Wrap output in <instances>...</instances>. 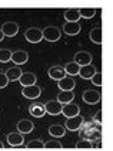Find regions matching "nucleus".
Instances as JSON below:
<instances>
[{"label": "nucleus", "mask_w": 113, "mask_h": 151, "mask_svg": "<svg viewBox=\"0 0 113 151\" xmlns=\"http://www.w3.org/2000/svg\"><path fill=\"white\" fill-rule=\"evenodd\" d=\"M100 134H102V125H99V124H96V122H83L82 124V127L79 128V135L80 138L83 139H89L90 142H93V145H95V142H99L100 141Z\"/></svg>", "instance_id": "1"}, {"label": "nucleus", "mask_w": 113, "mask_h": 151, "mask_svg": "<svg viewBox=\"0 0 113 151\" xmlns=\"http://www.w3.org/2000/svg\"><path fill=\"white\" fill-rule=\"evenodd\" d=\"M42 35H43V39L47 40V42H57L60 40L62 37V30L56 27V26H46L45 29L42 30Z\"/></svg>", "instance_id": "2"}, {"label": "nucleus", "mask_w": 113, "mask_h": 151, "mask_svg": "<svg viewBox=\"0 0 113 151\" xmlns=\"http://www.w3.org/2000/svg\"><path fill=\"white\" fill-rule=\"evenodd\" d=\"M24 37L30 43H40L43 40L42 29H39V27H29L26 30V33H24Z\"/></svg>", "instance_id": "3"}, {"label": "nucleus", "mask_w": 113, "mask_h": 151, "mask_svg": "<svg viewBox=\"0 0 113 151\" xmlns=\"http://www.w3.org/2000/svg\"><path fill=\"white\" fill-rule=\"evenodd\" d=\"M92 53L87 52V50H79L76 52L75 55V63H77L79 66H86V65H90L92 63Z\"/></svg>", "instance_id": "4"}, {"label": "nucleus", "mask_w": 113, "mask_h": 151, "mask_svg": "<svg viewBox=\"0 0 113 151\" xmlns=\"http://www.w3.org/2000/svg\"><path fill=\"white\" fill-rule=\"evenodd\" d=\"M83 122H85V118L82 115L73 116V118H66L65 129H68V131H79V128L82 127Z\"/></svg>", "instance_id": "5"}, {"label": "nucleus", "mask_w": 113, "mask_h": 151, "mask_svg": "<svg viewBox=\"0 0 113 151\" xmlns=\"http://www.w3.org/2000/svg\"><path fill=\"white\" fill-rule=\"evenodd\" d=\"M83 101L87 105H96L100 101V92L96 89H86L83 92Z\"/></svg>", "instance_id": "6"}, {"label": "nucleus", "mask_w": 113, "mask_h": 151, "mask_svg": "<svg viewBox=\"0 0 113 151\" xmlns=\"http://www.w3.org/2000/svg\"><path fill=\"white\" fill-rule=\"evenodd\" d=\"M1 33L3 36H7V37H13L19 33V24L14 23V22H6V23L1 24Z\"/></svg>", "instance_id": "7"}, {"label": "nucleus", "mask_w": 113, "mask_h": 151, "mask_svg": "<svg viewBox=\"0 0 113 151\" xmlns=\"http://www.w3.org/2000/svg\"><path fill=\"white\" fill-rule=\"evenodd\" d=\"M22 95L27 99H37L42 95V88H39L37 85H32V86H26L22 89Z\"/></svg>", "instance_id": "8"}, {"label": "nucleus", "mask_w": 113, "mask_h": 151, "mask_svg": "<svg viewBox=\"0 0 113 151\" xmlns=\"http://www.w3.org/2000/svg\"><path fill=\"white\" fill-rule=\"evenodd\" d=\"M62 106L63 105L60 104L59 101H56V99L47 101L45 104L46 114H49V115H59V114H62Z\"/></svg>", "instance_id": "9"}, {"label": "nucleus", "mask_w": 113, "mask_h": 151, "mask_svg": "<svg viewBox=\"0 0 113 151\" xmlns=\"http://www.w3.org/2000/svg\"><path fill=\"white\" fill-rule=\"evenodd\" d=\"M62 114L66 116V118H73V116L80 115V108H79V105L73 104V102L63 105V106H62Z\"/></svg>", "instance_id": "10"}, {"label": "nucleus", "mask_w": 113, "mask_h": 151, "mask_svg": "<svg viewBox=\"0 0 113 151\" xmlns=\"http://www.w3.org/2000/svg\"><path fill=\"white\" fill-rule=\"evenodd\" d=\"M11 62L17 66L24 65L27 60H29V53L26 50H16V52H11Z\"/></svg>", "instance_id": "11"}, {"label": "nucleus", "mask_w": 113, "mask_h": 151, "mask_svg": "<svg viewBox=\"0 0 113 151\" xmlns=\"http://www.w3.org/2000/svg\"><path fill=\"white\" fill-rule=\"evenodd\" d=\"M80 30H82V26L79 22H66L63 24L62 32H65L68 36H76L80 33Z\"/></svg>", "instance_id": "12"}, {"label": "nucleus", "mask_w": 113, "mask_h": 151, "mask_svg": "<svg viewBox=\"0 0 113 151\" xmlns=\"http://www.w3.org/2000/svg\"><path fill=\"white\" fill-rule=\"evenodd\" d=\"M29 112L30 115L34 118H42L46 115V109H45V104H40V102H33L29 106Z\"/></svg>", "instance_id": "13"}, {"label": "nucleus", "mask_w": 113, "mask_h": 151, "mask_svg": "<svg viewBox=\"0 0 113 151\" xmlns=\"http://www.w3.org/2000/svg\"><path fill=\"white\" fill-rule=\"evenodd\" d=\"M49 76H50V79H53V81H60L62 78H65L66 76V73H65V68L62 66V65H53L50 69H49Z\"/></svg>", "instance_id": "14"}, {"label": "nucleus", "mask_w": 113, "mask_h": 151, "mask_svg": "<svg viewBox=\"0 0 113 151\" xmlns=\"http://www.w3.org/2000/svg\"><path fill=\"white\" fill-rule=\"evenodd\" d=\"M36 81H37V76L34 75L33 72H23L20 79H19V82H20V85H22L23 88L36 85Z\"/></svg>", "instance_id": "15"}, {"label": "nucleus", "mask_w": 113, "mask_h": 151, "mask_svg": "<svg viewBox=\"0 0 113 151\" xmlns=\"http://www.w3.org/2000/svg\"><path fill=\"white\" fill-rule=\"evenodd\" d=\"M57 86H59L60 91H73V88L76 86V82H75L73 78H70V76L66 75L65 78L57 81Z\"/></svg>", "instance_id": "16"}, {"label": "nucleus", "mask_w": 113, "mask_h": 151, "mask_svg": "<svg viewBox=\"0 0 113 151\" xmlns=\"http://www.w3.org/2000/svg\"><path fill=\"white\" fill-rule=\"evenodd\" d=\"M33 128H34V124L30 119H20V121L17 122V132H20L22 135L32 132Z\"/></svg>", "instance_id": "17"}, {"label": "nucleus", "mask_w": 113, "mask_h": 151, "mask_svg": "<svg viewBox=\"0 0 113 151\" xmlns=\"http://www.w3.org/2000/svg\"><path fill=\"white\" fill-rule=\"evenodd\" d=\"M96 66L90 63V65H86V66H80V70H79V76L82 79H92L93 75L96 73Z\"/></svg>", "instance_id": "18"}, {"label": "nucleus", "mask_w": 113, "mask_h": 151, "mask_svg": "<svg viewBox=\"0 0 113 151\" xmlns=\"http://www.w3.org/2000/svg\"><path fill=\"white\" fill-rule=\"evenodd\" d=\"M23 70L19 68V66H13V68H9V69L4 72L6 78L9 79V82H14V81H19L20 76H22Z\"/></svg>", "instance_id": "19"}, {"label": "nucleus", "mask_w": 113, "mask_h": 151, "mask_svg": "<svg viewBox=\"0 0 113 151\" xmlns=\"http://www.w3.org/2000/svg\"><path fill=\"white\" fill-rule=\"evenodd\" d=\"M49 134L53 137V138H62V137H65V134H66V129L63 125H60V124H53V125H50L49 127Z\"/></svg>", "instance_id": "20"}, {"label": "nucleus", "mask_w": 113, "mask_h": 151, "mask_svg": "<svg viewBox=\"0 0 113 151\" xmlns=\"http://www.w3.org/2000/svg\"><path fill=\"white\" fill-rule=\"evenodd\" d=\"M7 142L11 147L22 145L24 142V135H22L20 132H10V134H7Z\"/></svg>", "instance_id": "21"}, {"label": "nucleus", "mask_w": 113, "mask_h": 151, "mask_svg": "<svg viewBox=\"0 0 113 151\" xmlns=\"http://www.w3.org/2000/svg\"><path fill=\"white\" fill-rule=\"evenodd\" d=\"M75 99V92L73 91H60L59 95H57V99L62 105H66V104H70L72 101Z\"/></svg>", "instance_id": "22"}, {"label": "nucleus", "mask_w": 113, "mask_h": 151, "mask_svg": "<svg viewBox=\"0 0 113 151\" xmlns=\"http://www.w3.org/2000/svg\"><path fill=\"white\" fill-rule=\"evenodd\" d=\"M89 39H90L93 43L96 45H100L103 39V33H102V27L97 26V27H93L90 32H89Z\"/></svg>", "instance_id": "23"}, {"label": "nucleus", "mask_w": 113, "mask_h": 151, "mask_svg": "<svg viewBox=\"0 0 113 151\" xmlns=\"http://www.w3.org/2000/svg\"><path fill=\"white\" fill-rule=\"evenodd\" d=\"M65 73L68 75V76H76V75H79V70H80V66L77 63H75V62H68L65 66Z\"/></svg>", "instance_id": "24"}, {"label": "nucleus", "mask_w": 113, "mask_h": 151, "mask_svg": "<svg viewBox=\"0 0 113 151\" xmlns=\"http://www.w3.org/2000/svg\"><path fill=\"white\" fill-rule=\"evenodd\" d=\"M65 19H66V22H79L80 20L79 9H68L65 12Z\"/></svg>", "instance_id": "25"}, {"label": "nucleus", "mask_w": 113, "mask_h": 151, "mask_svg": "<svg viewBox=\"0 0 113 151\" xmlns=\"http://www.w3.org/2000/svg\"><path fill=\"white\" fill-rule=\"evenodd\" d=\"M26 147L29 150H42V148H45V142L42 139H32L26 144Z\"/></svg>", "instance_id": "26"}, {"label": "nucleus", "mask_w": 113, "mask_h": 151, "mask_svg": "<svg viewBox=\"0 0 113 151\" xmlns=\"http://www.w3.org/2000/svg\"><path fill=\"white\" fill-rule=\"evenodd\" d=\"M79 14H80V17H83V19H93L96 16V9H92V7L79 9Z\"/></svg>", "instance_id": "27"}, {"label": "nucleus", "mask_w": 113, "mask_h": 151, "mask_svg": "<svg viewBox=\"0 0 113 151\" xmlns=\"http://www.w3.org/2000/svg\"><path fill=\"white\" fill-rule=\"evenodd\" d=\"M11 59V50L9 49H0V62L1 63H7Z\"/></svg>", "instance_id": "28"}, {"label": "nucleus", "mask_w": 113, "mask_h": 151, "mask_svg": "<svg viewBox=\"0 0 113 151\" xmlns=\"http://www.w3.org/2000/svg\"><path fill=\"white\" fill-rule=\"evenodd\" d=\"M62 142L59 139H52V141H47L45 142V148H49V150H57V148H62Z\"/></svg>", "instance_id": "29"}, {"label": "nucleus", "mask_w": 113, "mask_h": 151, "mask_svg": "<svg viewBox=\"0 0 113 151\" xmlns=\"http://www.w3.org/2000/svg\"><path fill=\"white\" fill-rule=\"evenodd\" d=\"M76 148H83V150H87V148H93V142H90L89 139H83L80 138L76 142Z\"/></svg>", "instance_id": "30"}, {"label": "nucleus", "mask_w": 113, "mask_h": 151, "mask_svg": "<svg viewBox=\"0 0 113 151\" xmlns=\"http://www.w3.org/2000/svg\"><path fill=\"white\" fill-rule=\"evenodd\" d=\"M90 81H92V83L96 85V86H102V73H100V72H96Z\"/></svg>", "instance_id": "31"}, {"label": "nucleus", "mask_w": 113, "mask_h": 151, "mask_svg": "<svg viewBox=\"0 0 113 151\" xmlns=\"http://www.w3.org/2000/svg\"><path fill=\"white\" fill-rule=\"evenodd\" d=\"M7 85H9V79L6 78V75H4L3 72H0V89L6 88Z\"/></svg>", "instance_id": "32"}, {"label": "nucleus", "mask_w": 113, "mask_h": 151, "mask_svg": "<svg viewBox=\"0 0 113 151\" xmlns=\"http://www.w3.org/2000/svg\"><path fill=\"white\" fill-rule=\"evenodd\" d=\"M92 121H93V122H96V124H99V125H100V124H102V112H100V111H99V112H97V114H96V115L93 116V119H92Z\"/></svg>", "instance_id": "33"}, {"label": "nucleus", "mask_w": 113, "mask_h": 151, "mask_svg": "<svg viewBox=\"0 0 113 151\" xmlns=\"http://www.w3.org/2000/svg\"><path fill=\"white\" fill-rule=\"evenodd\" d=\"M3 39H4V36H3V33H1V30H0V42H1Z\"/></svg>", "instance_id": "34"}, {"label": "nucleus", "mask_w": 113, "mask_h": 151, "mask_svg": "<svg viewBox=\"0 0 113 151\" xmlns=\"http://www.w3.org/2000/svg\"><path fill=\"white\" fill-rule=\"evenodd\" d=\"M3 147H4V145H3V142L0 141V148H3Z\"/></svg>", "instance_id": "35"}]
</instances>
